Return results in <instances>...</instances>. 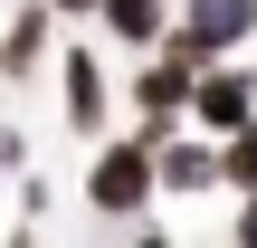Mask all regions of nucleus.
Wrapping results in <instances>:
<instances>
[{
    "label": "nucleus",
    "mask_w": 257,
    "mask_h": 248,
    "mask_svg": "<svg viewBox=\"0 0 257 248\" xmlns=\"http://www.w3.org/2000/svg\"><path fill=\"white\" fill-rule=\"evenodd\" d=\"M162 201V162H153V143L143 134H95V162H86V210L105 220V229H134L143 210Z\"/></svg>",
    "instance_id": "obj_1"
},
{
    "label": "nucleus",
    "mask_w": 257,
    "mask_h": 248,
    "mask_svg": "<svg viewBox=\"0 0 257 248\" xmlns=\"http://www.w3.org/2000/svg\"><path fill=\"white\" fill-rule=\"evenodd\" d=\"M248 38H257V0H172V29H162V48H181L191 67L238 57Z\"/></svg>",
    "instance_id": "obj_2"
},
{
    "label": "nucleus",
    "mask_w": 257,
    "mask_h": 248,
    "mask_svg": "<svg viewBox=\"0 0 257 248\" xmlns=\"http://www.w3.org/2000/svg\"><path fill=\"white\" fill-rule=\"evenodd\" d=\"M248 115H257V67H248V48H238V57H210L200 86H191V124H200V134H238Z\"/></svg>",
    "instance_id": "obj_3"
},
{
    "label": "nucleus",
    "mask_w": 257,
    "mask_h": 248,
    "mask_svg": "<svg viewBox=\"0 0 257 248\" xmlns=\"http://www.w3.org/2000/svg\"><path fill=\"white\" fill-rule=\"evenodd\" d=\"M57 96H67V134H105L114 86H105V57H95L86 38H67V48H57Z\"/></svg>",
    "instance_id": "obj_4"
},
{
    "label": "nucleus",
    "mask_w": 257,
    "mask_h": 248,
    "mask_svg": "<svg viewBox=\"0 0 257 248\" xmlns=\"http://www.w3.org/2000/svg\"><path fill=\"white\" fill-rule=\"evenodd\" d=\"M153 162H162V201H210V191H229V172H219V134H200V124L172 134Z\"/></svg>",
    "instance_id": "obj_5"
},
{
    "label": "nucleus",
    "mask_w": 257,
    "mask_h": 248,
    "mask_svg": "<svg viewBox=\"0 0 257 248\" xmlns=\"http://www.w3.org/2000/svg\"><path fill=\"white\" fill-rule=\"evenodd\" d=\"M48 48H57V10L48 0H19L10 10V29H0V76L19 86V76H38L48 67Z\"/></svg>",
    "instance_id": "obj_6"
},
{
    "label": "nucleus",
    "mask_w": 257,
    "mask_h": 248,
    "mask_svg": "<svg viewBox=\"0 0 257 248\" xmlns=\"http://www.w3.org/2000/svg\"><path fill=\"white\" fill-rule=\"evenodd\" d=\"M95 29L114 38V48H162V29H172V0H95Z\"/></svg>",
    "instance_id": "obj_7"
},
{
    "label": "nucleus",
    "mask_w": 257,
    "mask_h": 248,
    "mask_svg": "<svg viewBox=\"0 0 257 248\" xmlns=\"http://www.w3.org/2000/svg\"><path fill=\"white\" fill-rule=\"evenodd\" d=\"M219 172H229V191H257V115L238 134H219Z\"/></svg>",
    "instance_id": "obj_8"
},
{
    "label": "nucleus",
    "mask_w": 257,
    "mask_h": 248,
    "mask_svg": "<svg viewBox=\"0 0 257 248\" xmlns=\"http://www.w3.org/2000/svg\"><path fill=\"white\" fill-rule=\"evenodd\" d=\"M229 239H238V248H257V191H238V220H229Z\"/></svg>",
    "instance_id": "obj_9"
},
{
    "label": "nucleus",
    "mask_w": 257,
    "mask_h": 248,
    "mask_svg": "<svg viewBox=\"0 0 257 248\" xmlns=\"http://www.w3.org/2000/svg\"><path fill=\"white\" fill-rule=\"evenodd\" d=\"M19 162H29V143H19V134L0 124V172H19Z\"/></svg>",
    "instance_id": "obj_10"
},
{
    "label": "nucleus",
    "mask_w": 257,
    "mask_h": 248,
    "mask_svg": "<svg viewBox=\"0 0 257 248\" xmlns=\"http://www.w3.org/2000/svg\"><path fill=\"white\" fill-rule=\"evenodd\" d=\"M48 10H57V19H95V0H48Z\"/></svg>",
    "instance_id": "obj_11"
}]
</instances>
